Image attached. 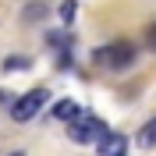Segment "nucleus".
Wrapping results in <instances>:
<instances>
[{
    "mask_svg": "<svg viewBox=\"0 0 156 156\" xmlns=\"http://www.w3.org/2000/svg\"><path fill=\"white\" fill-rule=\"evenodd\" d=\"M43 103H46V89H29L25 96H18L11 103V117H14L18 124H25V121H32V117L43 110Z\"/></svg>",
    "mask_w": 156,
    "mask_h": 156,
    "instance_id": "obj_3",
    "label": "nucleus"
},
{
    "mask_svg": "<svg viewBox=\"0 0 156 156\" xmlns=\"http://www.w3.org/2000/svg\"><path fill=\"white\" fill-rule=\"evenodd\" d=\"M103 142V156H124V135H107Z\"/></svg>",
    "mask_w": 156,
    "mask_h": 156,
    "instance_id": "obj_5",
    "label": "nucleus"
},
{
    "mask_svg": "<svg viewBox=\"0 0 156 156\" xmlns=\"http://www.w3.org/2000/svg\"><path fill=\"white\" fill-rule=\"evenodd\" d=\"M92 57L103 64V68H114V71H124L131 60H135V46L131 43H110V46H99Z\"/></svg>",
    "mask_w": 156,
    "mask_h": 156,
    "instance_id": "obj_2",
    "label": "nucleus"
},
{
    "mask_svg": "<svg viewBox=\"0 0 156 156\" xmlns=\"http://www.w3.org/2000/svg\"><path fill=\"white\" fill-rule=\"evenodd\" d=\"M138 146H156V117L138 128Z\"/></svg>",
    "mask_w": 156,
    "mask_h": 156,
    "instance_id": "obj_6",
    "label": "nucleus"
},
{
    "mask_svg": "<svg viewBox=\"0 0 156 156\" xmlns=\"http://www.w3.org/2000/svg\"><path fill=\"white\" fill-rule=\"evenodd\" d=\"M75 4H78V0H64V7H60V18H64V21L75 18Z\"/></svg>",
    "mask_w": 156,
    "mask_h": 156,
    "instance_id": "obj_7",
    "label": "nucleus"
},
{
    "mask_svg": "<svg viewBox=\"0 0 156 156\" xmlns=\"http://www.w3.org/2000/svg\"><path fill=\"white\" fill-rule=\"evenodd\" d=\"M14 156H21V153H14Z\"/></svg>",
    "mask_w": 156,
    "mask_h": 156,
    "instance_id": "obj_11",
    "label": "nucleus"
},
{
    "mask_svg": "<svg viewBox=\"0 0 156 156\" xmlns=\"http://www.w3.org/2000/svg\"><path fill=\"white\" fill-rule=\"evenodd\" d=\"M146 46H149V50H156V21L146 29Z\"/></svg>",
    "mask_w": 156,
    "mask_h": 156,
    "instance_id": "obj_9",
    "label": "nucleus"
},
{
    "mask_svg": "<svg viewBox=\"0 0 156 156\" xmlns=\"http://www.w3.org/2000/svg\"><path fill=\"white\" fill-rule=\"evenodd\" d=\"M78 114H82V110H78L75 99H60L57 107H53V117H57V121H64V124H68V121H75Z\"/></svg>",
    "mask_w": 156,
    "mask_h": 156,
    "instance_id": "obj_4",
    "label": "nucleus"
},
{
    "mask_svg": "<svg viewBox=\"0 0 156 156\" xmlns=\"http://www.w3.org/2000/svg\"><path fill=\"white\" fill-rule=\"evenodd\" d=\"M21 68H29L25 57H7V71H21Z\"/></svg>",
    "mask_w": 156,
    "mask_h": 156,
    "instance_id": "obj_8",
    "label": "nucleus"
},
{
    "mask_svg": "<svg viewBox=\"0 0 156 156\" xmlns=\"http://www.w3.org/2000/svg\"><path fill=\"white\" fill-rule=\"evenodd\" d=\"M11 103H14V96L11 92H0V107H11Z\"/></svg>",
    "mask_w": 156,
    "mask_h": 156,
    "instance_id": "obj_10",
    "label": "nucleus"
},
{
    "mask_svg": "<svg viewBox=\"0 0 156 156\" xmlns=\"http://www.w3.org/2000/svg\"><path fill=\"white\" fill-rule=\"evenodd\" d=\"M68 138L78 142V146H92V142H103V138H107V128H103L99 117L78 114L75 121H68Z\"/></svg>",
    "mask_w": 156,
    "mask_h": 156,
    "instance_id": "obj_1",
    "label": "nucleus"
}]
</instances>
